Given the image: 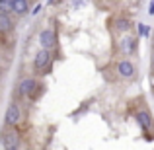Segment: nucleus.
I'll list each match as a JSON object with an SVG mask.
<instances>
[{"instance_id":"2","label":"nucleus","mask_w":154,"mask_h":150,"mask_svg":"<svg viewBox=\"0 0 154 150\" xmlns=\"http://www.w3.org/2000/svg\"><path fill=\"white\" fill-rule=\"evenodd\" d=\"M39 43H41L43 51H49L57 45V37H55V31L53 29H43L39 33Z\"/></svg>"},{"instance_id":"4","label":"nucleus","mask_w":154,"mask_h":150,"mask_svg":"<svg viewBox=\"0 0 154 150\" xmlns=\"http://www.w3.org/2000/svg\"><path fill=\"white\" fill-rule=\"evenodd\" d=\"M35 90H37V80H35L33 76H27V78H23L22 82H20V86H18V92H20L22 96H31Z\"/></svg>"},{"instance_id":"10","label":"nucleus","mask_w":154,"mask_h":150,"mask_svg":"<svg viewBox=\"0 0 154 150\" xmlns=\"http://www.w3.org/2000/svg\"><path fill=\"white\" fill-rule=\"evenodd\" d=\"M12 31V20L6 14H0V33H8Z\"/></svg>"},{"instance_id":"12","label":"nucleus","mask_w":154,"mask_h":150,"mask_svg":"<svg viewBox=\"0 0 154 150\" xmlns=\"http://www.w3.org/2000/svg\"><path fill=\"white\" fill-rule=\"evenodd\" d=\"M12 12V0H0V14H6Z\"/></svg>"},{"instance_id":"3","label":"nucleus","mask_w":154,"mask_h":150,"mask_svg":"<svg viewBox=\"0 0 154 150\" xmlns=\"http://www.w3.org/2000/svg\"><path fill=\"white\" fill-rule=\"evenodd\" d=\"M20 117H22V113H20L18 103H10L8 109H6V115H4V123H6L8 127H14V125L20 121Z\"/></svg>"},{"instance_id":"1","label":"nucleus","mask_w":154,"mask_h":150,"mask_svg":"<svg viewBox=\"0 0 154 150\" xmlns=\"http://www.w3.org/2000/svg\"><path fill=\"white\" fill-rule=\"evenodd\" d=\"M0 140L4 150H20V135L16 131H4Z\"/></svg>"},{"instance_id":"8","label":"nucleus","mask_w":154,"mask_h":150,"mask_svg":"<svg viewBox=\"0 0 154 150\" xmlns=\"http://www.w3.org/2000/svg\"><path fill=\"white\" fill-rule=\"evenodd\" d=\"M29 10V2L27 0H12V12L14 14H26V12Z\"/></svg>"},{"instance_id":"9","label":"nucleus","mask_w":154,"mask_h":150,"mask_svg":"<svg viewBox=\"0 0 154 150\" xmlns=\"http://www.w3.org/2000/svg\"><path fill=\"white\" fill-rule=\"evenodd\" d=\"M119 49L129 55V53H133V51L137 49V41H135V39H131V37H123V39H121V43H119Z\"/></svg>"},{"instance_id":"14","label":"nucleus","mask_w":154,"mask_h":150,"mask_svg":"<svg viewBox=\"0 0 154 150\" xmlns=\"http://www.w3.org/2000/svg\"><path fill=\"white\" fill-rule=\"evenodd\" d=\"M148 10H150V14H154V2L148 4Z\"/></svg>"},{"instance_id":"7","label":"nucleus","mask_w":154,"mask_h":150,"mask_svg":"<svg viewBox=\"0 0 154 150\" xmlns=\"http://www.w3.org/2000/svg\"><path fill=\"white\" fill-rule=\"evenodd\" d=\"M135 119H137V123H139L146 133L152 129V117H150V113H148L146 109H140V111L135 115Z\"/></svg>"},{"instance_id":"5","label":"nucleus","mask_w":154,"mask_h":150,"mask_svg":"<svg viewBox=\"0 0 154 150\" xmlns=\"http://www.w3.org/2000/svg\"><path fill=\"white\" fill-rule=\"evenodd\" d=\"M117 72H119V76H123V78H133L135 72H137V68L129 59H123V60H119V64H117Z\"/></svg>"},{"instance_id":"11","label":"nucleus","mask_w":154,"mask_h":150,"mask_svg":"<svg viewBox=\"0 0 154 150\" xmlns=\"http://www.w3.org/2000/svg\"><path fill=\"white\" fill-rule=\"evenodd\" d=\"M129 27H131V22H129L127 18H117L115 20V29L117 31H129Z\"/></svg>"},{"instance_id":"6","label":"nucleus","mask_w":154,"mask_h":150,"mask_svg":"<svg viewBox=\"0 0 154 150\" xmlns=\"http://www.w3.org/2000/svg\"><path fill=\"white\" fill-rule=\"evenodd\" d=\"M49 64H51V53L41 49L35 55V60H33L35 70H45V68H49Z\"/></svg>"},{"instance_id":"13","label":"nucleus","mask_w":154,"mask_h":150,"mask_svg":"<svg viewBox=\"0 0 154 150\" xmlns=\"http://www.w3.org/2000/svg\"><path fill=\"white\" fill-rule=\"evenodd\" d=\"M139 29H140V35H144V37H146V35H148V29H150V27H148V26H144V23H140V26H139Z\"/></svg>"}]
</instances>
